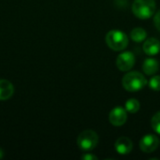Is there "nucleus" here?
<instances>
[{
    "mask_svg": "<svg viewBox=\"0 0 160 160\" xmlns=\"http://www.w3.org/2000/svg\"><path fill=\"white\" fill-rule=\"evenodd\" d=\"M157 8L155 0H134L132 4V11L134 15L141 20L151 18Z\"/></svg>",
    "mask_w": 160,
    "mask_h": 160,
    "instance_id": "obj_3",
    "label": "nucleus"
},
{
    "mask_svg": "<svg viewBox=\"0 0 160 160\" xmlns=\"http://www.w3.org/2000/svg\"><path fill=\"white\" fill-rule=\"evenodd\" d=\"M135 55L131 52H124L116 58V66L120 71H128L135 65Z\"/></svg>",
    "mask_w": 160,
    "mask_h": 160,
    "instance_id": "obj_5",
    "label": "nucleus"
},
{
    "mask_svg": "<svg viewBox=\"0 0 160 160\" xmlns=\"http://www.w3.org/2000/svg\"><path fill=\"white\" fill-rule=\"evenodd\" d=\"M140 107H141V104L136 98L128 99V101L126 102V105H125L127 112H128L130 113H136L140 110Z\"/></svg>",
    "mask_w": 160,
    "mask_h": 160,
    "instance_id": "obj_13",
    "label": "nucleus"
},
{
    "mask_svg": "<svg viewBox=\"0 0 160 160\" xmlns=\"http://www.w3.org/2000/svg\"><path fill=\"white\" fill-rule=\"evenodd\" d=\"M159 64L158 61L155 58H147L142 64V70L146 75H154L158 71Z\"/></svg>",
    "mask_w": 160,
    "mask_h": 160,
    "instance_id": "obj_11",
    "label": "nucleus"
},
{
    "mask_svg": "<svg viewBox=\"0 0 160 160\" xmlns=\"http://www.w3.org/2000/svg\"><path fill=\"white\" fill-rule=\"evenodd\" d=\"M154 23L157 27V29L160 31V10H158L157 12V14L155 15V18H154Z\"/></svg>",
    "mask_w": 160,
    "mask_h": 160,
    "instance_id": "obj_16",
    "label": "nucleus"
},
{
    "mask_svg": "<svg viewBox=\"0 0 160 160\" xmlns=\"http://www.w3.org/2000/svg\"><path fill=\"white\" fill-rule=\"evenodd\" d=\"M82 158L83 160H98V158L96 157V156H94V155H92V154H85V155H83L82 157Z\"/></svg>",
    "mask_w": 160,
    "mask_h": 160,
    "instance_id": "obj_17",
    "label": "nucleus"
},
{
    "mask_svg": "<svg viewBox=\"0 0 160 160\" xmlns=\"http://www.w3.org/2000/svg\"><path fill=\"white\" fill-rule=\"evenodd\" d=\"M151 124H152L153 129H154L158 134H160V112H157V113L153 116L152 121H151Z\"/></svg>",
    "mask_w": 160,
    "mask_h": 160,
    "instance_id": "obj_14",
    "label": "nucleus"
},
{
    "mask_svg": "<svg viewBox=\"0 0 160 160\" xmlns=\"http://www.w3.org/2000/svg\"><path fill=\"white\" fill-rule=\"evenodd\" d=\"M98 143V135L91 129L81 132L77 138V144L82 151H91L96 148Z\"/></svg>",
    "mask_w": 160,
    "mask_h": 160,
    "instance_id": "obj_4",
    "label": "nucleus"
},
{
    "mask_svg": "<svg viewBox=\"0 0 160 160\" xmlns=\"http://www.w3.org/2000/svg\"><path fill=\"white\" fill-rule=\"evenodd\" d=\"M3 157H4V152H3V150L0 148V159L3 158Z\"/></svg>",
    "mask_w": 160,
    "mask_h": 160,
    "instance_id": "obj_18",
    "label": "nucleus"
},
{
    "mask_svg": "<svg viewBox=\"0 0 160 160\" xmlns=\"http://www.w3.org/2000/svg\"><path fill=\"white\" fill-rule=\"evenodd\" d=\"M14 94L13 84L5 79H0V100L5 101L9 99Z\"/></svg>",
    "mask_w": 160,
    "mask_h": 160,
    "instance_id": "obj_9",
    "label": "nucleus"
},
{
    "mask_svg": "<svg viewBox=\"0 0 160 160\" xmlns=\"http://www.w3.org/2000/svg\"><path fill=\"white\" fill-rule=\"evenodd\" d=\"M143 51L147 55H157L160 52V41L156 38L146 39L143 43Z\"/></svg>",
    "mask_w": 160,
    "mask_h": 160,
    "instance_id": "obj_10",
    "label": "nucleus"
},
{
    "mask_svg": "<svg viewBox=\"0 0 160 160\" xmlns=\"http://www.w3.org/2000/svg\"><path fill=\"white\" fill-rule=\"evenodd\" d=\"M127 120H128L127 110L120 106L113 108L109 114V121L114 127H121L125 125Z\"/></svg>",
    "mask_w": 160,
    "mask_h": 160,
    "instance_id": "obj_7",
    "label": "nucleus"
},
{
    "mask_svg": "<svg viewBox=\"0 0 160 160\" xmlns=\"http://www.w3.org/2000/svg\"><path fill=\"white\" fill-rule=\"evenodd\" d=\"M149 87L154 91H160V76H154L151 78Z\"/></svg>",
    "mask_w": 160,
    "mask_h": 160,
    "instance_id": "obj_15",
    "label": "nucleus"
},
{
    "mask_svg": "<svg viewBox=\"0 0 160 160\" xmlns=\"http://www.w3.org/2000/svg\"><path fill=\"white\" fill-rule=\"evenodd\" d=\"M146 37H147L146 31L141 27L134 28L130 33V38L135 42H142L143 40H145Z\"/></svg>",
    "mask_w": 160,
    "mask_h": 160,
    "instance_id": "obj_12",
    "label": "nucleus"
},
{
    "mask_svg": "<svg viewBox=\"0 0 160 160\" xmlns=\"http://www.w3.org/2000/svg\"><path fill=\"white\" fill-rule=\"evenodd\" d=\"M159 139L153 134H147L143 136L140 142V148L143 153H153L155 152L159 145Z\"/></svg>",
    "mask_w": 160,
    "mask_h": 160,
    "instance_id": "obj_6",
    "label": "nucleus"
},
{
    "mask_svg": "<svg viewBox=\"0 0 160 160\" xmlns=\"http://www.w3.org/2000/svg\"><path fill=\"white\" fill-rule=\"evenodd\" d=\"M105 40L108 47L115 52L123 51L128 45V38L127 34L120 30L109 31L105 37Z\"/></svg>",
    "mask_w": 160,
    "mask_h": 160,
    "instance_id": "obj_2",
    "label": "nucleus"
},
{
    "mask_svg": "<svg viewBox=\"0 0 160 160\" xmlns=\"http://www.w3.org/2000/svg\"><path fill=\"white\" fill-rule=\"evenodd\" d=\"M116 152L120 155H128L132 151L133 143L132 141L128 137H120L114 143Z\"/></svg>",
    "mask_w": 160,
    "mask_h": 160,
    "instance_id": "obj_8",
    "label": "nucleus"
},
{
    "mask_svg": "<svg viewBox=\"0 0 160 160\" xmlns=\"http://www.w3.org/2000/svg\"><path fill=\"white\" fill-rule=\"evenodd\" d=\"M147 83L144 75L138 71H130L122 79L123 87L128 92H137L142 90Z\"/></svg>",
    "mask_w": 160,
    "mask_h": 160,
    "instance_id": "obj_1",
    "label": "nucleus"
}]
</instances>
